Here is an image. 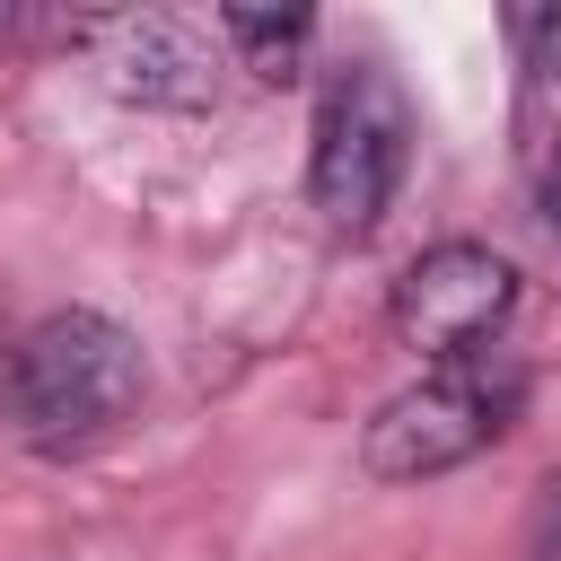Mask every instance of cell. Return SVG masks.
<instances>
[{"label": "cell", "instance_id": "7", "mask_svg": "<svg viewBox=\"0 0 561 561\" xmlns=\"http://www.w3.org/2000/svg\"><path fill=\"white\" fill-rule=\"evenodd\" d=\"M508 35L526 44L535 88H561V9H517V18H508Z\"/></svg>", "mask_w": 561, "mask_h": 561}, {"label": "cell", "instance_id": "6", "mask_svg": "<svg viewBox=\"0 0 561 561\" xmlns=\"http://www.w3.org/2000/svg\"><path fill=\"white\" fill-rule=\"evenodd\" d=\"M219 35L245 53V70L254 79H298V53H307V35H316V18L307 9H219Z\"/></svg>", "mask_w": 561, "mask_h": 561}, {"label": "cell", "instance_id": "3", "mask_svg": "<svg viewBox=\"0 0 561 561\" xmlns=\"http://www.w3.org/2000/svg\"><path fill=\"white\" fill-rule=\"evenodd\" d=\"M403 158H412V105L403 88L377 70V61H351L333 70L324 105H316V158H307V193L333 228H377L394 184H403Z\"/></svg>", "mask_w": 561, "mask_h": 561}, {"label": "cell", "instance_id": "8", "mask_svg": "<svg viewBox=\"0 0 561 561\" xmlns=\"http://www.w3.org/2000/svg\"><path fill=\"white\" fill-rule=\"evenodd\" d=\"M517 561H561V473L535 482V508H526V543Z\"/></svg>", "mask_w": 561, "mask_h": 561}, {"label": "cell", "instance_id": "4", "mask_svg": "<svg viewBox=\"0 0 561 561\" xmlns=\"http://www.w3.org/2000/svg\"><path fill=\"white\" fill-rule=\"evenodd\" d=\"M508 307H517L508 254H491V245H473V237H447V245H430V254L394 280V342L447 368V359H473V351L508 324Z\"/></svg>", "mask_w": 561, "mask_h": 561}, {"label": "cell", "instance_id": "1", "mask_svg": "<svg viewBox=\"0 0 561 561\" xmlns=\"http://www.w3.org/2000/svg\"><path fill=\"white\" fill-rule=\"evenodd\" d=\"M149 368H140V342L96 316V307H61L44 316L35 333H18V351L0 359V412L18 421L26 447L44 456H79L96 447L105 430L131 421Z\"/></svg>", "mask_w": 561, "mask_h": 561}, {"label": "cell", "instance_id": "5", "mask_svg": "<svg viewBox=\"0 0 561 561\" xmlns=\"http://www.w3.org/2000/svg\"><path fill=\"white\" fill-rule=\"evenodd\" d=\"M88 53H96L105 88L131 96V105H167V114H202V105H219V53H210V35H202L193 18H167V9H114V18H96Z\"/></svg>", "mask_w": 561, "mask_h": 561}, {"label": "cell", "instance_id": "2", "mask_svg": "<svg viewBox=\"0 0 561 561\" xmlns=\"http://www.w3.org/2000/svg\"><path fill=\"white\" fill-rule=\"evenodd\" d=\"M517 412H526V368L500 351H473V359L430 368L394 403H377V421L359 430V465L377 482H430V473H456L482 447H500L517 430Z\"/></svg>", "mask_w": 561, "mask_h": 561}, {"label": "cell", "instance_id": "9", "mask_svg": "<svg viewBox=\"0 0 561 561\" xmlns=\"http://www.w3.org/2000/svg\"><path fill=\"white\" fill-rule=\"evenodd\" d=\"M543 219L561 228V158H552V175H543Z\"/></svg>", "mask_w": 561, "mask_h": 561}]
</instances>
